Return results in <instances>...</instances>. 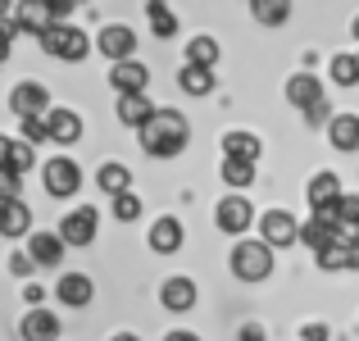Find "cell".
Here are the masks:
<instances>
[{"label": "cell", "instance_id": "6da1fadb", "mask_svg": "<svg viewBox=\"0 0 359 341\" xmlns=\"http://www.w3.org/2000/svg\"><path fill=\"white\" fill-rule=\"evenodd\" d=\"M137 141H141V150H146L150 159H173V155L187 150L191 128H187V119L177 109H155L146 128H137Z\"/></svg>", "mask_w": 359, "mask_h": 341}, {"label": "cell", "instance_id": "7a4b0ae2", "mask_svg": "<svg viewBox=\"0 0 359 341\" xmlns=\"http://www.w3.org/2000/svg\"><path fill=\"white\" fill-rule=\"evenodd\" d=\"M41 51L55 55V60H64V64H78V60L91 55V41H87V32L73 27V23H50L41 32Z\"/></svg>", "mask_w": 359, "mask_h": 341}, {"label": "cell", "instance_id": "3957f363", "mask_svg": "<svg viewBox=\"0 0 359 341\" xmlns=\"http://www.w3.org/2000/svg\"><path fill=\"white\" fill-rule=\"evenodd\" d=\"M232 273L241 282H264L273 273V250L264 241H237L232 246Z\"/></svg>", "mask_w": 359, "mask_h": 341}, {"label": "cell", "instance_id": "277c9868", "mask_svg": "<svg viewBox=\"0 0 359 341\" xmlns=\"http://www.w3.org/2000/svg\"><path fill=\"white\" fill-rule=\"evenodd\" d=\"M41 182H46V192H50L55 201H69V196H78V192H82V168H78V159H69V155L46 159Z\"/></svg>", "mask_w": 359, "mask_h": 341}, {"label": "cell", "instance_id": "5b68a950", "mask_svg": "<svg viewBox=\"0 0 359 341\" xmlns=\"http://www.w3.org/2000/svg\"><path fill=\"white\" fill-rule=\"evenodd\" d=\"M96 51L105 55L109 64H123V60H132V51H137V32H132L128 23H105L100 36H96Z\"/></svg>", "mask_w": 359, "mask_h": 341}, {"label": "cell", "instance_id": "8992f818", "mask_svg": "<svg viewBox=\"0 0 359 341\" xmlns=\"http://www.w3.org/2000/svg\"><path fill=\"white\" fill-rule=\"evenodd\" d=\"M9 109H14L18 119H46V114H50V91H46L41 82H18V87L9 91Z\"/></svg>", "mask_w": 359, "mask_h": 341}, {"label": "cell", "instance_id": "52a82bcc", "mask_svg": "<svg viewBox=\"0 0 359 341\" xmlns=\"http://www.w3.org/2000/svg\"><path fill=\"white\" fill-rule=\"evenodd\" d=\"M259 232H264L259 241L269 246V250H273V246L282 250V246H296V241H300V223L291 219L287 210H269V214L259 219Z\"/></svg>", "mask_w": 359, "mask_h": 341}, {"label": "cell", "instance_id": "ba28073f", "mask_svg": "<svg viewBox=\"0 0 359 341\" xmlns=\"http://www.w3.org/2000/svg\"><path fill=\"white\" fill-rule=\"evenodd\" d=\"M109 87L118 96H146L150 87V69L141 60H123V64H109Z\"/></svg>", "mask_w": 359, "mask_h": 341}, {"label": "cell", "instance_id": "9c48e42d", "mask_svg": "<svg viewBox=\"0 0 359 341\" xmlns=\"http://www.w3.org/2000/svg\"><path fill=\"white\" fill-rule=\"evenodd\" d=\"M214 223H219V232H228V236H241L245 227L255 223V210H250V201H245V196H223V201H219V210H214Z\"/></svg>", "mask_w": 359, "mask_h": 341}, {"label": "cell", "instance_id": "30bf717a", "mask_svg": "<svg viewBox=\"0 0 359 341\" xmlns=\"http://www.w3.org/2000/svg\"><path fill=\"white\" fill-rule=\"evenodd\" d=\"M60 241L64 246H91L96 241V210H91V205H78L73 214H64Z\"/></svg>", "mask_w": 359, "mask_h": 341}, {"label": "cell", "instance_id": "8fae6325", "mask_svg": "<svg viewBox=\"0 0 359 341\" xmlns=\"http://www.w3.org/2000/svg\"><path fill=\"white\" fill-rule=\"evenodd\" d=\"M27 260L32 264H41V269H60V260H64V241H60V232H32L27 236Z\"/></svg>", "mask_w": 359, "mask_h": 341}, {"label": "cell", "instance_id": "7c38bea8", "mask_svg": "<svg viewBox=\"0 0 359 341\" xmlns=\"http://www.w3.org/2000/svg\"><path fill=\"white\" fill-rule=\"evenodd\" d=\"M159 305H164L168 314H187V309H196V282L191 278H168L164 287H159Z\"/></svg>", "mask_w": 359, "mask_h": 341}, {"label": "cell", "instance_id": "4fadbf2b", "mask_svg": "<svg viewBox=\"0 0 359 341\" xmlns=\"http://www.w3.org/2000/svg\"><path fill=\"white\" fill-rule=\"evenodd\" d=\"M18 333H23V341H60V314H50V309H27Z\"/></svg>", "mask_w": 359, "mask_h": 341}, {"label": "cell", "instance_id": "5bb4252c", "mask_svg": "<svg viewBox=\"0 0 359 341\" xmlns=\"http://www.w3.org/2000/svg\"><path fill=\"white\" fill-rule=\"evenodd\" d=\"M55 296H60L69 309H87V305H91V296H96V287H91L87 273H64L60 287H55Z\"/></svg>", "mask_w": 359, "mask_h": 341}, {"label": "cell", "instance_id": "9a60e30c", "mask_svg": "<svg viewBox=\"0 0 359 341\" xmlns=\"http://www.w3.org/2000/svg\"><path fill=\"white\" fill-rule=\"evenodd\" d=\"M305 201H309V210H327V205H337V201H341V178H337V173H314L309 187H305Z\"/></svg>", "mask_w": 359, "mask_h": 341}, {"label": "cell", "instance_id": "2e32d148", "mask_svg": "<svg viewBox=\"0 0 359 341\" xmlns=\"http://www.w3.org/2000/svg\"><path fill=\"white\" fill-rule=\"evenodd\" d=\"M287 100L296 109L318 105V100H323V82H318L314 73H291V78H287Z\"/></svg>", "mask_w": 359, "mask_h": 341}, {"label": "cell", "instance_id": "e0dca14e", "mask_svg": "<svg viewBox=\"0 0 359 341\" xmlns=\"http://www.w3.org/2000/svg\"><path fill=\"white\" fill-rule=\"evenodd\" d=\"M46 137L60 141V146H73V141L82 137V119L73 109H50L46 114Z\"/></svg>", "mask_w": 359, "mask_h": 341}, {"label": "cell", "instance_id": "ac0fdd59", "mask_svg": "<svg viewBox=\"0 0 359 341\" xmlns=\"http://www.w3.org/2000/svg\"><path fill=\"white\" fill-rule=\"evenodd\" d=\"M150 250H159V255L182 250V223H177L173 214H164V219L150 223Z\"/></svg>", "mask_w": 359, "mask_h": 341}, {"label": "cell", "instance_id": "d6986e66", "mask_svg": "<svg viewBox=\"0 0 359 341\" xmlns=\"http://www.w3.org/2000/svg\"><path fill=\"white\" fill-rule=\"evenodd\" d=\"M259 155H264V141L255 137V132H228V137H223V159H245V164H255Z\"/></svg>", "mask_w": 359, "mask_h": 341}, {"label": "cell", "instance_id": "ffe728a7", "mask_svg": "<svg viewBox=\"0 0 359 341\" xmlns=\"http://www.w3.org/2000/svg\"><path fill=\"white\" fill-rule=\"evenodd\" d=\"M0 236H32V210L23 201L0 205Z\"/></svg>", "mask_w": 359, "mask_h": 341}, {"label": "cell", "instance_id": "44dd1931", "mask_svg": "<svg viewBox=\"0 0 359 341\" xmlns=\"http://www.w3.org/2000/svg\"><path fill=\"white\" fill-rule=\"evenodd\" d=\"M327 141H332L337 150H359V114H332Z\"/></svg>", "mask_w": 359, "mask_h": 341}, {"label": "cell", "instance_id": "7402d4cb", "mask_svg": "<svg viewBox=\"0 0 359 341\" xmlns=\"http://www.w3.org/2000/svg\"><path fill=\"white\" fill-rule=\"evenodd\" d=\"M300 241L318 255V250H327V246L341 241V227H337V223H323V219H309V223H300Z\"/></svg>", "mask_w": 359, "mask_h": 341}, {"label": "cell", "instance_id": "603a6c76", "mask_svg": "<svg viewBox=\"0 0 359 341\" xmlns=\"http://www.w3.org/2000/svg\"><path fill=\"white\" fill-rule=\"evenodd\" d=\"M9 23H14V32H32L36 41H41V32L50 27V18H46V9H41V5H14Z\"/></svg>", "mask_w": 359, "mask_h": 341}, {"label": "cell", "instance_id": "cb8c5ba5", "mask_svg": "<svg viewBox=\"0 0 359 341\" xmlns=\"http://www.w3.org/2000/svg\"><path fill=\"white\" fill-rule=\"evenodd\" d=\"M96 182H100V192L114 201V196H123L132 187V173H128V164H118V159H109V164H100V173H96Z\"/></svg>", "mask_w": 359, "mask_h": 341}, {"label": "cell", "instance_id": "d4e9b609", "mask_svg": "<svg viewBox=\"0 0 359 341\" xmlns=\"http://www.w3.org/2000/svg\"><path fill=\"white\" fill-rule=\"evenodd\" d=\"M155 105H150V96H118V123H128V128H146Z\"/></svg>", "mask_w": 359, "mask_h": 341}, {"label": "cell", "instance_id": "484cf974", "mask_svg": "<svg viewBox=\"0 0 359 341\" xmlns=\"http://www.w3.org/2000/svg\"><path fill=\"white\" fill-rule=\"evenodd\" d=\"M187 64L191 69H214L219 64V41L214 36H191L187 41Z\"/></svg>", "mask_w": 359, "mask_h": 341}, {"label": "cell", "instance_id": "4316f807", "mask_svg": "<svg viewBox=\"0 0 359 341\" xmlns=\"http://www.w3.org/2000/svg\"><path fill=\"white\" fill-rule=\"evenodd\" d=\"M177 87H182L187 96H210V91H214V69H191V64H182Z\"/></svg>", "mask_w": 359, "mask_h": 341}, {"label": "cell", "instance_id": "83f0119b", "mask_svg": "<svg viewBox=\"0 0 359 341\" xmlns=\"http://www.w3.org/2000/svg\"><path fill=\"white\" fill-rule=\"evenodd\" d=\"M250 14L259 18V23H269V27H282L291 18V5H287V0H255Z\"/></svg>", "mask_w": 359, "mask_h": 341}, {"label": "cell", "instance_id": "f1b7e54d", "mask_svg": "<svg viewBox=\"0 0 359 341\" xmlns=\"http://www.w3.org/2000/svg\"><path fill=\"white\" fill-rule=\"evenodd\" d=\"M219 173H223V182L237 187V192H245V187L255 182V164H245V159H223Z\"/></svg>", "mask_w": 359, "mask_h": 341}, {"label": "cell", "instance_id": "f546056e", "mask_svg": "<svg viewBox=\"0 0 359 341\" xmlns=\"http://www.w3.org/2000/svg\"><path fill=\"white\" fill-rule=\"evenodd\" d=\"M32 164H36V150L27 146V141H9V159H5V168H9V173H14V178H23Z\"/></svg>", "mask_w": 359, "mask_h": 341}, {"label": "cell", "instance_id": "4dcf8cb0", "mask_svg": "<svg viewBox=\"0 0 359 341\" xmlns=\"http://www.w3.org/2000/svg\"><path fill=\"white\" fill-rule=\"evenodd\" d=\"M146 14H150V32L155 36H173L177 32V18H173L168 5H146Z\"/></svg>", "mask_w": 359, "mask_h": 341}, {"label": "cell", "instance_id": "1f68e13d", "mask_svg": "<svg viewBox=\"0 0 359 341\" xmlns=\"http://www.w3.org/2000/svg\"><path fill=\"white\" fill-rule=\"evenodd\" d=\"M332 82H337V87H355V82H359L355 51H346V55H337V60H332Z\"/></svg>", "mask_w": 359, "mask_h": 341}, {"label": "cell", "instance_id": "d6a6232c", "mask_svg": "<svg viewBox=\"0 0 359 341\" xmlns=\"http://www.w3.org/2000/svg\"><path fill=\"white\" fill-rule=\"evenodd\" d=\"M114 219L118 223H137L141 219V196H132V192L114 196Z\"/></svg>", "mask_w": 359, "mask_h": 341}, {"label": "cell", "instance_id": "836d02e7", "mask_svg": "<svg viewBox=\"0 0 359 341\" xmlns=\"http://www.w3.org/2000/svg\"><path fill=\"white\" fill-rule=\"evenodd\" d=\"M318 269H327V273H341V269H346V246L337 241V246H327V250H318Z\"/></svg>", "mask_w": 359, "mask_h": 341}, {"label": "cell", "instance_id": "e575fe53", "mask_svg": "<svg viewBox=\"0 0 359 341\" xmlns=\"http://www.w3.org/2000/svg\"><path fill=\"white\" fill-rule=\"evenodd\" d=\"M18 196H23V178H14L9 168H0V205L18 201Z\"/></svg>", "mask_w": 359, "mask_h": 341}, {"label": "cell", "instance_id": "d590c367", "mask_svg": "<svg viewBox=\"0 0 359 341\" xmlns=\"http://www.w3.org/2000/svg\"><path fill=\"white\" fill-rule=\"evenodd\" d=\"M305 123H309V128H327V123H332V105H327V96L318 100V105L305 109Z\"/></svg>", "mask_w": 359, "mask_h": 341}, {"label": "cell", "instance_id": "8d00e7d4", "mask_svg": "<svg viewBox=\"0 0 359 341\" xmlns=\"http://www.w3.org/2000/svg\"><path fill=\"white\" fill-rule=\"evenodd\" d=\"M23 141H27V146L46 141V119H23Z\"/></svg>", "mask_w": 359, "mask_h": 341}, {"label": "cell", "instance_id": "74e56055", "mask_svg": "<svg viewBox=\"0 0 359 341\" xmlns=\"http://www.w3.org/2000/svg\"><path fill=\"white\" fill-rule=\"evenodd\" d=\"M9 273H14V278H32V273H36V264L27 260L23 250H18V255H9Z\"/></svg>", "mask_w": 359, "mask_h": 341}, {"label": "cell", "instance_id": "f35d334b", "mask_svg": "<svg viewBox=\"0 0 359 341\" xmlns=\"http://www.w3.org/2000/svg\"><path fill=\"white\" fill-rule=\"evenodd\" d=\"M300 341H332V328L327 323H305L300 328Z\"/></svg>", "mask_w": 359, "mask_h": 341}, {"label": "cell", "instance_id": "ab89813d", "mask_svg": "<svg viewBox=\"0 0 359 341\" xmlns=\"http://www.w3.org/2000/svg\"><path fill=\"white\" fill-rule=\"evenodd\" d=\"M23 300H27L32 309H46V287H36V282H27V287H23Z\"/></svg>", "mask_w": 359, "mask_h": 341}, {"label": "cell", "instance_id": "60d3db41", "mask_svg": "<svg viewBox=\"0 0 359 341\" xmlns=\"http://www.w3.org/2000/svg\"><path fill=\"white\" fill-rule=\"evenodd\" d=\"M346 269L359 273V241H346Z\"/></svg>", "mask_w": 359, "mask_h": 341}, {"label": "cell", "instance_id": "b9f144b4", "mask_svg": "<svg viewBox=\"0 0 359 341\" xmlns=\"http://www.w3.org/2000/svg\"><path fill=\"white\" fill-rule=\"evenodd\" d=\"M241 341H264V328L259 323H245L241 328Z\"/></svg>", "mask_w": 359, "mask_h": 341}, {"label": "cell", "instance_id": "7bdbcfd3", "mask_svg": "<svg viewBox=\"0 0 359 341\" xmlns=\"http://www.w3.org/2000/svg\"><path fill=\"white\" fill-rule=\"evenodd\" d=\"M164 341H201V337H196V333H182V328H177V333H168Z\"/></svg>", "mask_w": 359, "mask_h": 341}, {"label": "cell", "instance_id": "ee69618b", "mask_svg": "<svg viewBox=\"0 0 359 341\" xmlns=\"http://www.w3.org/2000/svg\"><path fill=\"white\" fill-rule=\"evenodd\" d=\"M5 159H9V137H0V168H5Z\"/></svg>", "mask_w": 359, "mask_h": 341}, {"label": "cell", "instance_id": "f6af8a7d", "mask_svg": "<svg viewBox=\"0 0 359 341\" xmlns=\"http://www.w3.org/2000/svg\"><path fill=\"white\" fill-rule=\"evenodd\" d=\"M109 341H141V337H132V333H118V337H109Z\"/></svg>", "mask_w": 359, "mask_h": 341}, {"label": "cell", "instance_id": "bcb514c9", "mask_svg": "<svg viewBox=\"0 0 359 341\" xmlns=\"http://www.w3.org/2000/svg\"><path fill=\"white\" fill-rule=\"evenodd\" d=\"M351 32H355V41H359V14H355V23H351Z\"/></svg>", "mask_w": 359, "mask_h": 341}, {"label": "cell", "instance_id": "7dc6e473", "mask_svg": "<svg viewBox=\"0 0 359 341\" xmlns=\"http://www.w3.org/2000/svg\"><path fill=\"white\" fill-rule=\"evenodd\" d=\"M355 69H359V51H355Z\"/></svg>", "mask_w": 359, "mask_h": 341}]
</instances>
